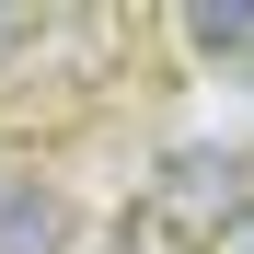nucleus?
<instances>
[{"label":"nucleus","instance_id":"obj_1","mask_svg":"<svg viewBox=\"0 0 254 254\" xmlns=\"http://www.w3.org/2000/svg\"><path fill=\"white\" fill-rule=\"evenodd\" d=\"M243 208H254V162H231V150H220V162H174L162 196H150V231H185V243L208 254Z\"/></svg>","mask_w":254,"mask_h":254},{"label":"nucleus","instance_id":"obj_2","mask_svg":"<svg viewBox=\"0 0 254 254\" xmlns=\"http://www.w3.org/2000/svg\"><path fill=\"white\" fill-rule=\"evenodd\" d=\"M58 243H69V208L35 174H0V254H58Z\"/></svg>","mask_w":254,"mask_h":254},{"label":"nucleus","instance_id":"obj_3","mask_svg":"<svg viewBox=\"0 0 254 254\" xmlns=\"http://www.w3.org/2000/svg\"><path fill=\"white\" fill-rule=\"evenodd\" d=\"M185 47H208V58H254V0H196V12H185Z\"/></svg>","mask_w":254,"mask_h":254},{"label":"nucleus","instance_id":"obj_4","mask_svg":"<svg viewBox=\"0 0 254 254\" xmlns=\"http://www.w3.org/2000/svg\"><path fill=\"white\" fill-rule=\"evenodd\" d=\"M208 254H254V208H243V220H231L220 243H208Z\"/></svg>","mask_w":254,"mask_h":254},{"label":"nucleus","instance_id":"obj_5","mask_svg":"<svg viewBox=\"0 0 254 254\" xmlns=\"http://www.w3.org/2000/svg\"><path fill=\"white\" fill-rule=\"evenodd\" d=\"M23 35H35V23H23V12H0V47H23Z\"/></svg>","mask_w":254,"mask_h":254}]
</instances>
